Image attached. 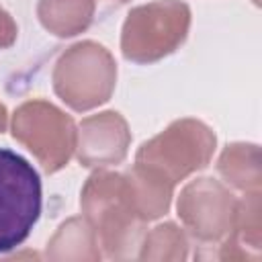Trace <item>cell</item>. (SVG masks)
Segmentation results:
<instances>
[{"label": "cell", "instance_id": "cell-1", "mask_svg": "<svg viewBox=\"0 0 262 262\" xmlns=\"http://www.w3.org/2000/svg\"><path fill=\"white\" fill-rule=\"evenodd\" d=\"M80 205L108 258L133 256V250L141 246L145 219L137 211L129 176L115 172L92 174L82 188Z\"/></svg>", "mask_w": 262, "mask_h": 262}, {"label": "cell", "instance_id": "cell-2", "mask_svg": "<svg viewBox=\"0 0 262 262\" xmlns=\"http://www.w3.org/2000/svg\"><path fill=\"white\" fill-rule=\"evenodd\" d=\"M213 149L215 135L207 125L180 119L139 147L135 166L174 186L194 170L205 168Z\"/></svg>", "mask_w": 262, "mask_h": 262}, {"label": "cell", "instance_id": "cell-3", "mask_svg": "<svg viewBox=\"0 0 262 262\" xmlns=\"http://www.w3.org/2000/svg\"><path fill=\"white\" fill-rule=\"evenodd\" d=\"M117 66L98 43L84 41L70 47L55 63V94L74 111H90L106 102L115 90Z\"/></svg>", "mask_w": 262, "mask_h": 262}, {"label": "cell", "instance_id": "cell-4", "mask_svg": "<svg viewBox=\"0 0 262 262\" xmlns=\"http://www.w3.org/2000/svg\"><path fill=\"white\" fill-rule=\"evenodd\" d=\"M190 10L180 0H156L129 12L121 51L135 63H151L172 53L186 37Z\"/></svg>", "mask_w": 262, "mask_h": 262}, {"label": "cell", "instance_id": "cell-5", "mask_svg": "<svg viewBox=\"0 0 262 262\" xmlns=\"http://www.w3.org/2000/svg\"><path fill=\"white\" fill-rule=\"evenodd\" d=\"M41 215V180L18 154L0 147V254L20 246Z\"/></svg>", "mask_w": 262, "mask_h": 262}, {"label": "cell", "instance_id": "cell-6", "mask_svg": "<svg viewBox=\"0 0 262 262\" xmlns=\"http://www.w3.org/2000/svg\"><path fill=\"white\" fill-rule=\"evenodd\" d=\"M12 137L20 141L45 172L61 170L76 151L78 131L72 117L45 100L20 104L12 117Z\"/></svg>", "mask_w": 262, "mask_h": 262}, {"label": "cell", "instance_id": "cell-7", "mask_svg": "<svg viewBox=\"0 0 262 262\" xmlns=\"http://www.w3.org/2000/svg\"><path fill=\"white\" fill-rule=\"evenodd\" d=\"M235 213V199L213 178L192 180L184 186L178 199V215L182 223L201 242H219L229 237Z\"/></svg>", "mask_w": 262, "mask_h": 262}, {"label": "cell", "instance_id": "cell-8", "mask_svg": "<svg viewBox=\"0 0 262 262\" xmlns=\"http://www.w3.org/2000/svg\"><path fill=\"white\" fill-rule=\"evenodd\" d=\"M131 143V133L127 121L115 113H98L86 117L80 123L76 137V156L82 166H111L123 162L127 147Z\"/></svg>", "mask_w": 262, "mask_h": 262}, {"label": "cell", "instance_id": "cell-9", "mask_svg": "<svg viewBox=\"0 0 262 262\" xmlns=\"http://www.w3.org/2000/svg\"><path fill=\"white\" fill-rule=\"evenodd\" d=\"M37 14L49 33L74 37L92 23L94 0H39Z\"/></svg>", "mask_w": 262, "mask_h": 262}, {"label": "cell", "instance_id": "cell-10", "mask_svg": "<svg viewBox=\"0 0 262 262\" xmlns=\"http://www.w3.org/2000/svg\"><path fill=\"white\" fill-rule=\"evenodd\" d=\"M47 258L51 260H98V242L86 219L74 217L61 223L57 233L47 244Z\"/></svg>", "mask_w": 262, "mask_h": 262}, {"label": "cell", "instance_id": "cell-11", "mask_svg": "<svg viewBox=\"0 0 262 262\" xmlns=\"http://www.w3.org/2000/svg\"><path fill=\"white\" fill-rule=\"evenodd\" d=\"M219 172L221 176L231 182L233 186L248 190H258L260 184V168H258V147L256 145H244L233 143L227 145V149L219 158Z\"/></svg>", "mask_w": 262, "mask_h": 262}, {"label": "cell", "instance_id": "cell-12", "mask_svg": "<svg viewBox=\"0 0 262 262\" xmlns=\"http://www.w3.org/2000/svg\"><path fill=\"white\" fill-rule=\"evenodd\" d=\"M139 258L143 260H184L186 237L174 223L158 225L145 235Z\"/></svg>", "mask_w": 262, "mask_h": 262}, {"label": "cell", "instance_id": "cell-13", "mask_svg": "<svg viewBox=\"0 0 262 262\" xmlns=\"http://www.w3.org/2000/svg\"><path fill=\"white\" fill-rule=\"evenodd\" d=\"M16 39V25L10 18V14L0 6V49L10 47Z\"/></svg>", "mask_w": 262, "mask_h": 262}, {"label": "cell", "instance_id": "cell-14", "mask_svg": "<svg viewBox=\"0 0 262 262\" xmlns=\"http://www.w3.org/2000/svg\"><path fill=\"white\" fill-rule=\"evenodd\" d=\"M4 127H6V108L4 104H0V133L4 131Z\"/></svg>", "mask_w": 262, "mask_h": 262}, {"label": "cell", "instance_id": "cell-15", "mask_svg": "<svg viewBox=\"0 0 262 262\" xmlns=\"http://www.w3.org/2000/svg\"><path fill=\"white\" fill-rule=\"evenodd\" d=\"M117 2H127V0H117Z\"/></svg>", "mask_w": 262, "mask_h": 262}]
</instances>
